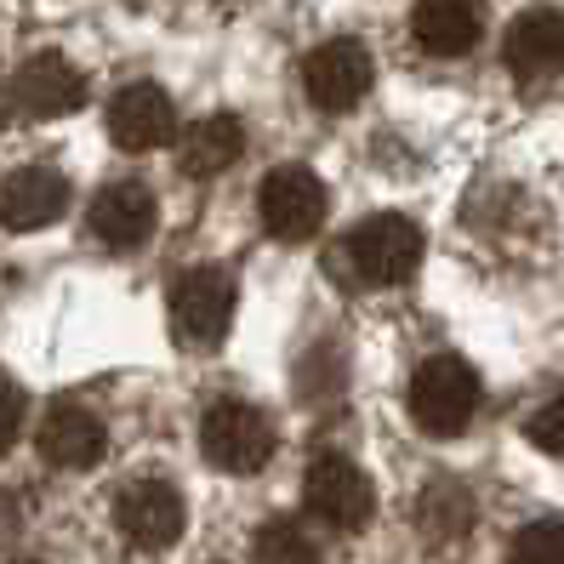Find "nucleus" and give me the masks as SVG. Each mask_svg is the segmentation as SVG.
<instances>
[{"label":"nucleus","instance_id":"f257e3e1","mask_svg":"<svg viewBox=\"0 0 564 564\" xmlns=\"http://www.w3.org/2000/svg\"><path fill=\"white\" fill-rule=\"evenodd\" d=\"M474 411H479V377H474L468 359L440 354L411 377V416H416L422 434L456 440L462 427L474 422Z\"/></svg>","mask_w":564,"mask_h":564},{"label":"nucleus","instance_id":"f03ea898","mask_svg":"<svg viewBox=\"0 0 564 564\" xmlns=\"http://www.w3.org/2000/svg\"><path fill=\"white\" fill-rule=\"evenodd\" d=\"M165 308H172V337L183 348H217L228 337V319H235V280L223 269H183L172 280V296H165Z\"/></svg>","mask_w":564,"mask_h":564},{"label":"nucleus","instance_id":"7ed1b4c3","mask_svg":"<svg viewBox=\"0 0 564 564\" xmlns=\"http://www.w3.org/2000/svg\"><path fill=\"white\" fill-rule=\"evenodd\" d=\"M422 262V228L400 212L365 217L348 235V269L365 285H405Z\"/></svg>","mask_w":564,"mask_h":564},{"label":"nucleus","instance_id":"20e7f679","mask_svg":"<svg viewBox=\"0 0 564 564\" xmlns=\"http://www.w3.org/2000/svg\"><path fill=\"white\" fill-rule=\"evenodd\" d=\"M200 451L223 474H262L274 456V422L246 400H217L200 422Z\"/></svg>","mask_w":564,"mask_h":564},{"label":"nucleus","instance_id":"39448f33","mask_svg":"<svg viewBox=\"0 0 564 564\" xmlns=\"http://www.w3.org/2000/svg\"><path fill=\"white\" fill-rule=\"evenodd\" d=\"M257 212H262V228H269L274 240L303 246L325 223V183L308 172V165H274L257 188Z\"/></svg>","mask_w":564,"mask_h":564},{"label":"nucleus","instance_id":"423d86ee","mask_svg":"<svg viewBox=\"0 0 564 564\" xmlns=\"http://www.w3.org/2000/svg\"><path fill=\"white\" fill-rule=\"evenodd\" d=\"M303 502L330 530H359L365 519L377 513V490L348 456H314V468L303 479Z\"/></svg>","mask_w":564,"mask_h":564},{"label":"nucleus","instance_id":"0eeeda50","mask_svg":"<svg viewBox=\"0 0 564 564\" xmlns=\"http://www.w3.org/2000/svg\"><path fill=\"white\" fill-rule=\"evenodd\" d=\"M371 52L359 41H325L308 52L303 63V86H308V104L325 115H348L365 91H371Z\"/></svg>","mask_w":564,"mask_h":564},{"label":"nucleus","instance_id":"6e6552de","mask_svg":"<svg viewBox=\"0 0 564 564\" xmlns=\"http://www.w3.org/2000/svg\"><path fill=\"white\" fill-rule=\"evenodd\" d=\"M115 519L138 547H172L183 536V496L165 479H131L115 496Z\"/></svg>","mask_w":564,"mask_h":564},{"label":"nucleus","instance_id":"1a4fd4ad","mask_svg":"<svg viewBox=\"0 0 564 564\" xmlns=\"http://www.w3.org/2000/svg\"><path fill=\"white\" fill-rule=\"evenodd\" d=\"M502 57H508V69H513L524 86L553 80V75L564 69V12H553V7L519 12V18L508 23Z\"/></svg>","mask_w":564,"mask_h":564},{"label":"nucleus","instance_id":"9d476101","mask_svg":"<svg viewBox=\"0 0 564 564\" xmlns=\"http://www.w3.org/2000/svg\"><path fill=\"white\" fill-rule=\"evenodd\" d=\"M154 217H160L154 194L143 183H109V188H97L86 228H91V240L109 246V251H138L154 235Z\"/></svg>","mask_w":564,"mask_h":564},{"label":"nucleus","instance_id":"9b49d317","mask_svg":"<svg viewBox=\"0 0 564 564\" xmlns=\"http://www.w3.org/2000/svg\"><path fill=\"white\" fill-rule=\"evenodd\" d=\"M109 138L126 149V154H149V149H165L177 138V109L160 86H126L115 104H109Z\"/></svg>","mask_w":564,"mask_h":564},{"label":"nucleus","instance_id":"f8f14e48","mask_svg":"<svg viewBox=\"0 0 564 564\" xmlns=\"http://www.w3.org/2000/svg\"><path fill=\"white\" fill-rule=\"evenodd\" d=\"M12 97H18V109L23 115H35V120H57V115H75L86 104V80L69 57H57V52H41V57H29L18 80H12Z\"/></svg>","mask_w":564,"mask_h":564},{"label":"nucleus","instance_id":"ddd939ff","mask_svg":"<svg viewBox=\"0 0 564 564\" xmlns=\"http://www.w3.org/2000/svg\"><path fill=\"white\" fill-rule=\"evenodd\" d=\"M104 445H109L104 422H97L86 405H75V400H57L46 411V422H41V456L52 462V468H63V474L91 468V462L104 456Z\"/></svg>","mask_w":564,"mask_h":564},{"label":"nucleus","instance_id":"4468645a","mask_svg":"<svg viewBox=\"0 0 564 564\" xmlns=\"http://www.w3.org/2000/svg\"><path fill=\"white\" fill-rule=\"evenodd\" d=\"M63 206H69V183H63L52 165H23V172H12L7 188H0V223H7L12 235L46 228Z\"/></svg>","mask_w":564,"mask_h":564},{"label":"nucleus","instance_id":"2eb2a0df","mask_svg":"<svg viewBox=\"0 0 564 564\" xmlns=\"http://www.w3.org/2000/svg\"><path fill=\"white\" fill-rule=\"evenodd\" d=\"M479 29H485V7H479V0H416V12H411L416 46L434 52V57L474 52Z\"/></svg>","mask_w":564,"mask_h":564},{"label":"nucleus","instance_id":"dca6fc26","mask_svg":"<svg viewBox=\"0 0 564 564\" xmlns=\"http://www.w3.org/2000/svg\"><path fill=\"white\" fill-rule=\"evenodd\" d=\"M240 149H246V126L235 115H206L200 126H188L177 165H183V177H217L240 160Z\"/></svg>","mask_w":564,"mask_h":564},{"label":"nucleus","instance_id":"f3484780","mask_svg":"<svg viewBox=\"0 0 564 564\" xmlns=\"http://www.w3.org/2000/svg\"><path fill=\"white\" fill-rule=\"evenodd\" d=\"M422 530L434 542H456V536H468V524H474V508H468V490L462 485H427L422 496Z\"/></svg>","mask_w":564,"mask_h":564},{"label":"nucleus","instance_id":"a211bd4d","mask_svg":"<svg viewBox=\"0 0 564 564\" xmlns=\"http://www.w3.org/2000/svg\"><path fill=\"white\" fill-rule=\"evenodd\" d=\"M251 558H257V564H319V547H314L291 519H274V524L257 530Z\"/></svg>","mask_w":564,"mask_h":564},{"label":"nucleus","instance_id":"6ab92c4d","mask_svg":"<svg viewBox=\"0 0 564 564\" xmlns=\"http://www.w3.org/2000/svg\"><path fill=\"white\" fill-rule=\"evenodd\" d=\"M508 564H564V519L524 524L508 547Z\"/></svg>","mask_w":564,"mask_h":564},{"label":"nucleus","instance_id":"aec40b11","mask_svg":"<svg viewBox=\"0 0 564 564\" xmlns=\"http://www.w3.org/2000/svg\"><path fill=\"white\" fill-rule=\"evenodd\" d=\"M524 434H530V445H536V451L564 456V393H558V400H547L536 416L524 422Z\"/></svg>","mask_w":564,"mask_h":564},{"label":"nucleus","instance_id":"412c9836","mask_svg":"<svg viewBox=\"0 0 564 564\" xmlns=\"http://www.w3.org/2000/svg\"><path fill=\"white\" fill-rule=\"evenodd\" d=\"M23 411H29V400H23V388H12V382H0V451H7L18 434H23Z\"/></svg>","mask_w":564,"mask_h":564},{"label":"nucleus","instance_id":"4be33fe9","mask_svg":"<svg viewBox=\"0 0 564 564\" xmlns=\"http://www.w3.org/2000/svg\"><path fill=\"white\" fill-rule=\"evenodd\" d=\"M18 530H23L18 496H12V490H0V547H12V542H18Z\"/></svg>","mask_w":564,"mask_h":564},{"label":"nucleus","instance_id":"5701e85b","mask_svg":"<svg viewBox=\"0 0 564 564\" xmlns=\"http://www.w3.org/2000/svg\"><path fill=\"white\" fill-rule=\"evenodd\" d=\"M7 120H12V97H7V86H0V131H7Z\"/></svg>","mask_w":564,"mask_h":564},{"label":"nucleus","instance_id":"b1692460","mask_svg":"<svg viewBox=\"0 0 564 564\" xmlns=\"http://www.w3.org/2000/svg\"><path fill=\"white\" fill-rule=\"evenodd\" d=\"M18 564H35V558H18Z\"/></svg>","mask_w":564,"mask_h":564}]
</instances>
